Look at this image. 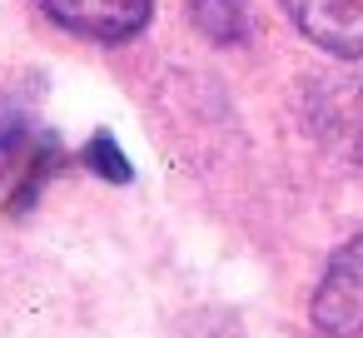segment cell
Returning <instances> with one entry per match:
<instances>
[{"label":"cell","mask_w":363,"mask_h":338,"mask_svg":"<svg viewBox=\"0 0 363 338\" xmlns=\"http://www.w3.org/2000/svg\"><path fill=\"white\" fill-rule=\"evenodd\" d=\"M85 164H90L100 179H115V184L130 179V159L120 154V145H115L110 135H95V140L85 145Z\"/></svg>","instance_id":"4"},{"label":"cell","mask_w":363,"mask_h":338,"mask_svg":"<svg viewBox=\"0 0 363 338\" xmlns=\"http://www.w3.org/2000/svg\"><path fill=\"white\" fill-rule=\"evenodd\" d=\"M284 11L318 50L363 60V0H284Z\"/></svg>","instance_id":"3"},{"label":"cell","mask_w":363,"mask_h":338,"mask_svg":"<svg viewBox=\"0 0 363 338\" xmlns=\"http://www.w3.org/2000/svg\"><path fill=\"white\" fill-rule=\"evenodd\" d=\"M209 6H214V0H209Z\"/></svg>","instance_id":"5"},{"label":"cell","mask_w":363,"mask_h":338,"mask_svg":"<svg viewBox=\"0 0 363 338\" xmlns=\"http://www.w3.org/2000/svg\"><path fill=\"white\" fill-rule=\"evenodd\" d=\"M40 6L55 26H65L70 35L100 40V45H120L140 35L155 16V0H40Z\"/></svg>","instance_id":"2"},{"label":"cell","mask_w":363,"mask_h":338,"mask_svg":"<svg viewBox=\"0 0 363 338\" xmlns=\"http://www.w3.org/2000/svg\"><path fill=\"white\" fill-rule=\"evenodd\" d=\"M308 313H313V328L328 338H363V234L333 249Z\"/></svg>","instance_id":"1"}]
</instances>
